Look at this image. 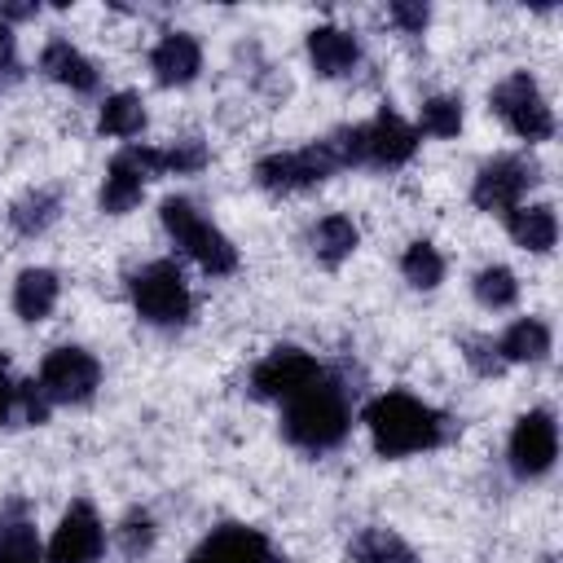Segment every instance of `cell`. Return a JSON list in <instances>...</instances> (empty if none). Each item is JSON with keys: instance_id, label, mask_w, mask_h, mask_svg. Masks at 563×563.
Instances as JSON below:
<instances>
[{"instance_id": "obj_1", "label": "cell", "mask_w": 563, "mask_h": 563, "mask_svg": "<svg viewBox=\"0 0 563 563\" xmlns=\"http://www.w3.org/2000/svg\"><path fill=\"white\" fill-rule=\"evenodd\" d=\"M361 400H365V391L347 374V365L325 361V369L317 378H308L295 396H286L277 405V435L286 449H295L303 457H330L352 440Z\"/></svg>"}, {"instance_id": "obj_2", "label": "cell", "mask_w": 563, "mask_h": 563, "mask_svg": "<svg viewBox=\"0 0 563 563\" xmlns=\"http://www.w3.org/2000/svg\"><path fill=\"white\" fill-rule=\"evenodd\" d=\"M356 427L365 431L374 457H383V462L427 457V453L449 449L462 435V418H453L449 409L431 405L427 396H418L409 387H383V391L365 396L356 409Z\"/></svg>"}, {"instance_id": "obj_3", "label": "cell", "mask_w": 563, "mask_h": 563, "mask_svg": "<svg viewBox=\"0 0 563 563\" xmlns=\"http://www.w3.org/2000/svg\"><path fill=\"white\" fill-rule=\"evenodd\" d=\"M325 141H330V150H334L343 172H378V176H391V172L409 167L418 145H422L413 123L391 101H383L369 119L330 128Z\"/></svg>"}, {"instance_id": "obj_4", "label": "cell", "mask_w": 563, "mask_h": 563, "mask_svg": "<svg viewBox=\"0 0 563 563\" xmlns=\"http://www.w3.org/2000/svg\"><path fill=\"white\" fill-rule=\"evenodd\" d=\"M123 295H128L132 317L154 334H180L194 325L198 303H194L189 273L176 255H150L132 264L123 277Z\"/></svg>"}, {"instance_id": "obj_5", "label": "cell", "mask_w": 563, "mask_h": 563, "mask_svg": "<svg viewBox=\"0 0 563 563\" xmlns=\"http://www.w3.org/2000/svg\"><path fill=\"white\" fill-rule=\"evenodd\" d=\"M158 229L176 246V255L189 260L211 282H224L242 268L238 242L207 216V207L194 194H163L158 198Z\"/></svg>"}, {"instance_id": "obj_6", "label": "cell", "mask_w": 563, "mask_h": 563, "mask_svg": "<svg viewBox=\"0 0 563 563\" xmlns=\"http://www.w3.org/2000/svg\"><path fill=\"white\" fill-rule=\"evenodd\" d=\"M488 114L515 136L523 141V150L532 145H550L559 136V114L550 106V92L541 88V79L528 66L506 70L493 88H488Z\"/></svg>"}, {"instance_id": "obj_7", "label": "cell", "mask_w": 563, "mask_h": 563, "mask_svg": "<svg viewBox=\"0 0 563 563\" xmlns=\"http://www.w3.org/2000/svg\"><path fill=\"white\" fill-rule=\"evenodd\" d=\"M339 158L330 150L325 136H312L303 145H286V150H268L251 163V185L268 198H303L317 194L321 185H330L339 176Z\"/></svg>"}, {"instance_id": "obj_8", "label": "cell", "mask_w": 563, "mask_h": 563, "mask_svg": "<svg viewBox=\"0 0 563 563\" xmlns=\"http://www.w3.org/2000/svg\"><path fill=\"white\" fill-rule=\"evenodd\" d=\"M541 180H545V167H541V158L532 150H497V154L479 158V167L471 172L466 198H471V207L479 216H497L501 220L510 207L528 202Z\"/></svg>"}, {"instance_id": "obj_9", "label": "cell", "mask_w": 563, "mask_h": 563, "mask_svg": "<svg viewBox=\"0 0 563 563\" xmlns=\"http://www.w3.org/2000/svg\"><path fill=\"white\" fill-rule=\"evenodd\" d=\"M44 391V400L53 409H88L97 396H101V383H106V365L92 347L84 343H53L35 374H31Z\"/></svg>"}, {"instance_id": "obj_10", "label": "cell", "mask_w": 563, "mask_h": 563, "mask_svg": "<svg viewBox=\"0 0 563 563\" xmlns=\"http://www.w3.org/2000/svg\"><path fill=\"white\" fill-rule=\"evenodd\" d=\"M559 466V413L554 405H528L506 435V471L515 484H541Z\"/></svg>"}, {"instance_id": "obj_11", "label": "cell", "mask_w": 563, "mask_h": 563, "mask_svg": "<svg viewBox=\"0 0 563 563\" xmlns=\"http://www.w3.org/2000/svg\"><path fill=\"white\" fill-rule=\"evenodd\" d=\"M325 369V361L303 347V343H273L268 352H260L251 365H246V378H242V391L255 400V405H282L286 396H295L308 378H317Z\"/></svg>"}, {"instance_id": "obj_12", "label": "cell", "mask_w": 563, "mask_h": 563, "mask_svg": "<svg viewBox=\"0 0 563 563\" xmlns=\"http://www.w3.org/2000/svg\"><path fill=\"white\" fill-rule=\"evenodd\" d=\"M110 550V528L92 497H70L57 528L44 541V563H101Z\"/></svg>"}, {"instance_id": "obj_13", "label": "cell", "mask_w": 563, "mask_h": 563, "mask_svg": "<svg viewBox=\"0 0 563 563\" xmlns=\"http://www.w3.org/2000/svg\"><path fill=\"white\" fill-rule=\"evenodd\" d=\"M185 563H286V550L264 528L246 519H224L194 541Z\"/></svg>"}, {"instance_id": "obj_14", "label": "cell", "mask_w": 563, "mask_h": 563, "mask_svg": "<svg viewBox=\"0 0 563 563\" xmlns=\"http://www.w3.org/2000/svg\"><path fill=\"white\" fill-rule=\"evenodd\" d=\"M303 62L317 79L325 84H339V79H352L361 66H365V44L352 26H339V22H317L303 31Z\"/></svg>"}, {"instance_id": "obj_15", "label": "cell", "mask_w": 563, "mask_h": 563, "mask_svg": "<svg viewBox=\"0 0 563 563\" xmlns=\"http://www.w3.org/2000/svg\"><path fill=\"white\" fill-rule=\"evenodd\" d=\"M35 75L40 79H48V84H57V88H66L70 97H101V66H97V57H88L70 35H62V31H53L44 44H40V53H35Z\"/></svg>"}, {"instance_id": "obj_16", "label": "cell", "mask_w": 563, "mask_h": 563, "mask_svg": "<svg viewBox=\"0 0 563 563\" xmlns=\"http://www.w3.org/2000/svg\"><path fill=\"white\" fill-rule=\"evenodd\" d=\"M145 66H150V79L167 92L176 88H194L202 79V66H207V53H202V40L185 26H167L158 31V40L150 44L145 53Z\"/></svg>"}, {"instance_id": "obj_17", "label": "cell", "mask_w": 563, "mask_h": 563, "mask_svg": "<svg viewBox=\"0 0 563 563\" xmlns=\"http://www.w3.org/2000/svg\"><path fill=\"white\" fill-rule=\"evenodd\" d=\"M128 150H132V158L141 163V172H145L150 185H154V180H167V176H202V172L211 167V145H207V136H198V132L172 136V141H163V145H154V141H132Z\"/></svg>"}, {"instance_id": "obj_18", "label": "cell", "mask_w": 563, "mask_h": 563, "mask_svg": "<svg viewBox=\"0 0 563 563\" xmlns=\"http://www.w3.org/2000/svg\"><path fill=\"white\" fill-rule=\"evenodd\" d=\"M66 216V194L62 185H26L9 198L4 207V229L22 242H40L48 238Z\"/></svg>"}, {"instance_id": "obj_19", "label": "cell", "mask_w": 563, "mask_h": 563, "mask_svg": "<svg viewBox=\"0 0 563 563\" xmlns=\"http://www.w3.org/2000/svg\"><path fill=\"white\" fill-rule=\"evenodd\" d=\"M62 290H66L62 268H53V264H26L9 282V308H13V317L22 325H44L57 312Z\"/></svg>"}, {"instance_id": "obj_20", "label": "cell", "mask_w": 563, "mask_h": 563, "mask_svg": "<svg viewBox=\"0 0 563 563\" xmlns=\"http://www.w3.org/2000/svg\"><path fill=\"white\" fill-rule=\"evenodd\" d=\"M145 189H150V180H145L141 163L132 158L128 145H119L106 158V172L97 180V211L110 216V220H123V216H132L145 202Z\"/></svg>"}, {"instance_id": "obj_21", "label": "cell", "mask_w": 563, "mask_h": 563, "mask_svg": "<svg viewBox=\"0 0 563 563\" xmlns=\"http://www.w3.org/2000/svg\"><path fill=\"white\" fill-rule=\"evenodd\" d=\"M493 339H497V356L506 361V369H515V365L541 369V365H550V356H554V330H550V321L537 317V312L510 317V321L501 325V334H493Z\"/></svg>"}, {"instance_id": "obj_22", "label": "cell", "mask_w": 563, "mask_h": 563, "mask_svg": "<svg viewBox=\"0 0 563 563\" xmlns=\"http://www.w3.org/2000/svg\"><path fill=\"white\" fill-rule=\"evenodd\" d=\"M501 229L523 255L541 260L559 246V207L550 198H528V202H519L501 216Z\"/></svg>"}, {"instance_id": "obj_23", "label": "cell", "mask_w": 563, "mask_h": 563, "mask_svg": "<svg viewBox=\"0 0 563 563\" xmlns=\"http://www.w3.org/2000/svg\"><path fill=\"white\" fill-rule=\"evenodd\" d=\"M0 563H44L35 506L22 493H9L0 501Z\"/></svg>"}, {"instance_id": "obj_24", "label": "cell", "mask_w": 563, "mask_h": 563, "mask_svg": "<svg viewBox=\"0 0 563 563\" xmlns=\"http://www.w3.org/2000/svg\"><path fill=\"white\" fill-rule=\"evenodd\" d=\"M356 251H361V224L347 211H321L308 224V255L317 268L339 273Z\"/></svg>"}, {"instance_id": "obj_25", "label": "cell", "mask_w": 563, "mask_h": 563, "mask_svg": "<svg viewBox=\"0 0 563 563\" xmlns=\"http://www.w3.org/2000/svg\"><path fill=\"white\" fill-rule=\"evenodd\" d=\"M97 136L101 141H119V145H132L145 136L150 128V106L136 88H114V92H101L97 101Z\"/></svg>"}, {"instance_id": "obj_26", "label": "cell", "mask_w": 563, "mask_h": 563, "mask_svg": "<svg viewBox=\"0 0 563 563\" xmlns=\"http://www.w3.org/2000/svg\"><path fill=\"white\" fill-rule=\"evenodd\" d=\"M343 559L347 563H427L422 550L405 532H396L391 523H361L347 537Z\"/></svg>"}, {"instance_id": "obj_27", "label": "cell", "mask_w": 563, "mask_h": 563, "mask_svg": "<svg viewBox=\"0 0 563 563\" xmlns=\"http://www.w3.org/2000/svg\"><path fill=\"white\" fill-rule=\"evenodd\" d=\"M396 273H400V282H405L409 290L435 295V290L449 282V260H444V251H440L431 238H409V242L400 246Z\"/></svg>"}, {"instance_id": "obj_28", "label": "cell", "mask_w": 563, "mask_h": 563, "mask_svg": "<svg viewBox=\"0 0 563 563\" xmlns=\"http://www.w3.org/2000/svg\"><path fill=\"white\" fill-rule=\"evenodd\" d=\"M471 299H475V308H484V312H515L519 308V299H523V282H519V273L510 268V264H501V260H488V264H479L475 273H471Z\"/></svg>"}, {"instance_id": "obj_29", "label": "cell", "mask_w": 563, "mask_h": 563, "mask_svg": "<svg viewBox=\"0 0 563 563\" xmlns=\"http://www.w3.org/2000/svg\"><path fill=\"white\" fill-rule=\"evenodd\" d=\"M409 123L427 141H457L466 128V101H462V92H427Z\"/></svg>"}, {"instance_id": "obj_30", "label": "cell", "mask_w": 563, "mask_h": 563, "mask_svg": "<svg viewBox=\"0 0 563 563\" xmlns=\"http://www.w3.org/2000/svg\"><path fill=\"white\" fill-rule=\"evenodd\" d=\"M158 515L150 510V506H128L119 519H114V528H110V545L128 559V563H141V559H150L154 550H158Z\"/></svg>"}, {"instance_id": "obj_31", "label": "cell", "mask_w": 563, "mask_h": 563, "mask_svg": "<svg viewBox=\"0 0 563 563\" xmlns=\"http://www.w3.org/2000/svg\"><path fill=\"white\" fill-rule=\"evenodd\" d=\"M453 347H457L462 365H466L475 378H501V374H506V361L497 356V339H493L488 330H462V334L453 339Z\"/></svg>"}, {"instance_id": "obj_32", "label": "cell", "mask_w": 563, "mask_h": 563, "mask_svg": "<svg viewBox=\"0 0 563 563\" xmlns=\"http://www.w3.org/2000/svg\"><path fill=\"white\" fill-rule=\"evenodd\" d=\"M431 18H435V9H431L427 0H391V4H387V22H391L405 40H422V35L431 31Z\"/></svg>"}, {"instance_id": "obj_33", "label": "cell", "mask_w": 563, "mask_h": 563, "mask_svg": "<svg viewBox=\"0 0 563 563\" xmlns=\"http://www.w3.org/2000/svg\"><path fill=\"white\" fill-rule=\"evenodd\" d=\"M53 413H57V409L44 400L40 383H35V378H18V409H13V418H18L22 427H48Z\"/></svg>"}, {"instance_id": "obj_34", "label": "cell", "mask_w": 563, "mask_h": 563, "mask_svg": "<svg viewBox=\"0 0 563 563\" xmlns=\"http://www.w3.org/2000/svg\"><path fill=\"white\" fill-rule=\"evenodd\" d=\"M0 79L13 84L22 79V53H18V31L9 22H0Z\"/></svg>"}, {"instance_id": "obj_35", "label": "cell", "mask_w": 563, "mask_h": 563, "mask_svg": "<svg viewBox=\"0 0 563 563\" xmlns=\"http://www.w3.org/2000/svg\"><path fill=\"white\" fill-rule=\"evenodd\" d=\"M13 409H18V374H13L9 356L0 352V431L13 422Z\"/></svg>"}, {"instance_id": "obj_36", "label": "cell", "mask_w": 563, "mask_h": 563, "mask_svg": "<svg viewBox=\"0 0 563 563\" xmlns=\"http://www.w3.org/2000/svg\"><path fill=\"white\" fill-rule=\"evenodd\" d=\"M40 13H44L40 0H4V4H0V22H9L13 31H18L22 22H35Z\"/></svg>"}, {"instance_id": "obj_37", "label": "cell", "mask_w": 563, "mask_h": 563, "mask_svg": "<svg viewBox=\"0 0 563 563\" xmlns=\"http://www.w3.org/2000/svg\"><path fill=\"white\" fill-rule=\"evenodd\" d=\"M4 88H9V84H4V79H0V92H4Z\"/></svg>"}]
</instances>
